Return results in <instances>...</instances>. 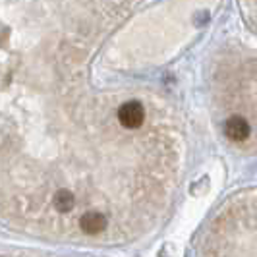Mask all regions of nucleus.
I'll return each instance as SVG.
<instances>
[{
    "mask_svg": "<svg viewBox=\"0 0 257 257\" xmlns=\"http://www.w3.org/2000/svg\"><path fill=\"white\" fill-rule=\"evenodd\" d=\"M52 205L60 213H70L76 207V195L70 190H58L52 197Z\"/></svg>",
    "mask_w": 257,
    "mask_h": 257,
    "instance_id": "39448f33",
    "label": "nucleus"
},
{
    "mask_svg": "<svg viewBox=\"0 0 257 257\" xmlns=\"http://www.w3.org/2000/svg\"><path fill=\"white\" fill-rule=\"evenodd\" d=\"M116 120L118 124L128 132H140L145 126L147 120V108L142 101L138 99H130L126 103H122L116 110Z\"/></svg>",
    "mask_w": 257,
    "mask_h": 257,
    "instance_id": "7ed1b4c3",
    "label": "nucleus"
},
{
    "mask_svg": "<svg viewBox=\"0 0 257 257\" xmlns=\"http://www.w3.org/2000/svg\"><path fill=\"white\" fill-rule=\"evenodd\" d=\"M106 226H108V219L101 211H87L79 219V228L87 236H97L106 230Z\"/></svg>",
    "mask_w": 257,
    "mask_h": 257,
    "instance_id": "20e7f679",
    "label": "nucleus"
},
{
    "mask_svg": "<svg viewBox=\"0 0 257 257\" xmlns=\"http://www.w3.org/2000/svg\"><path fill=\"white\" fill-rule=\"evenodd\" d=\"M234 6L236 16L211 52L209 89L222 120L247 122L249 138L240 149L257 153V0H234Z\"/></svg>",
    "mask_w": 257,
    "mask_h": 257,
    "instance_id": "f257e3e1",
    "label": "nucleus"
},
{
    "mask_svg": "<svg viewBox=\"0 0 257 257\" xmlns=\"http://www.w3.org/2000/svg\"><path fill=\"white\" fill-rule=\"evenodd\" d=\"M199 257H257V188L232 193L205 228Z\"/></svg>",
    "mask_w": 257,
    "mask_h": 257,
    "instance_id": "f03ea898",
    "label": "nucleus"
}]
</instances>
